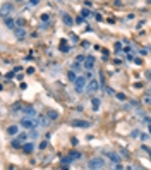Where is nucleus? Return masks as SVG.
<instances>
[{
	"instance_id": "obj_1",
	"label": "nucleus",
	"mask_w": 151,
	"mask_h": 170,
	"mask_svg": "<svg viewBox=\"0 0 151 170\" xmlns=\"http://www.w3.org/2000/svg\"><path fill=\"white\" fill-rule=\"evenodd\" d=\"M74 86H76V91H77V93H83V91L88 88V77L83 76V74L77 76V79L74 81Z\"/></svg>"
},
{
	"instance_id": "obj_2",
	"label": "nucleus",
	"mask_w": 151,
	"mask_h": 170,
	"mask_svg": "<svg viewBox=\"0 0 151 170\" xmlns=\"http://www.w3.org/2000/svg\"><path fill=\"white\" fill-rule=\"evenodd\" d=\"M88 169H91V170L105 169V160H103V158H100V157H96V158H91V160L88 162Z\"/></svg>"
},
{
	"instance_id": "obj_3",
	"label": "nucleus",
	"mask_w": 151,
	"mask_h": 170,
	"mask_svg": "<svg viewBox=\"0 0 151 170\" xmlns=\"http://www.w3.org/2000/svg\"><path fill=\"white\" fill-rule=\"evenodd\" d=\"M21 126H22L24 129H34L38 124H36V120H34L33 117H24V119L21 120Z\"/></svg>"
},
{
	"instance_id": "obj_4",
	"label": "nucleus",
	"mask_w": 151,
	"mask_h": 170,
	"mask_svg": "<svg viewBox=\"0 0 151 170\" xmlns=\"http://www.w3.org/2000/svg\"><path fill=\"white\" fill-rule=\"evenodd\" d=\"M50 122H52V119H50L48 115H38V117H36V124H38L40 127H48Z\"/></svg>"
},
{
	"instance_id": "obj_5",
	"label": "nucleus",
	"mask_w": 151,
	"mask_h": 170,
	"mask_svg": "<svg viewBox=\"0 0 151 170\" xmlns=\"http://www.w3.org/2000/svg\"><path fill=\"white\" fill-rule=\"evenodd\" d=\"M12 10H14V5H12L10 2H3V3H2V7H0V12H2V15H3V17H5L9 12H12Z\"/></svg>"
},
{
	"instance_id": "obj_6",
	"label": "nucleus",
	"mask_w": 151,
	"mask_h": 170,
	"mask_svg": "<svg viewBox=\"0 0 151 170\" xmlns=\"http://www.w3.org/2000/svg\"><path fill=\"white\" fill-rule=\"evenodd\" d=\"M98 88H100V83H98L96 79H89V81H88V88H86V89H88L89 93L98 91Z\"/></svg>"
},
{
	"instance_id": "obj_7",
	"label": "nucleus",
	"mask_w": 151,
	"mask_h": 170,
	"mask_svg": "<svg viewBox=\"0 0 151 170\" xmlns=\"http://www.w3.org/2000/svg\"><path fill=\"white\" fill-rule=\"evenodd\" d=\"M14 34L17 36V40H24V38H26V29H24V26H17V28L14 29Z\"/></svg>"
},
{
	"instance_id": "obj_8",
	"label": "nucleus",
	"mask_w": 151,
	"mask_h": 170,
	"mask_svg": "<svg viewBox=\"0 0 151 170\" xmlns=\"http://www.w3.org/2000/svg\"><path fill=\"white\" fill-rule=\"evenodd\" d=\"M83 67H84V69H88V71L95 69V57L88 55V57H86V60H84V65H83Z\"/></svg>"
},
{
	"instance_id": "obj_9",
	"label": "nucleus",
	"mask_w": 151,
	"mask_h": 170,
	"mask_svg": "<svg viewBox=\"0 0 151 170\" xmlns=\"http://www.w3.org/2000/svg\"><path fill=\"white\" fill-rule=\"evenodd\" d=\"M3 22H5V26L10 28V29H15V28H17V21L12 19V17H7V15H5V17H3Z\"/></svg>"
},
{
	"instance_id": "obj_10",
	"label": "nucleus",
	"mask_w": 151,
	"mask_h": 170,
	"mask_svg": "<svg viewBox=\"0 0 151 170\" xmlns=\"http://www.w3.org/2000/svg\"><path fill=\"white\" fill-rule=\"evenodd\" d=\"M70 124H72V127H91V122H88V120H72Z\"/></svg>"
},
{
	"instance_id": "obj_11",
	"label": "nucleus",
	"mask_w": 151,
	"mask_h": 170,
	"mask_svg": "<svg viewBox=\"0 0 151 170\" xmlns=\"http://www.w3.org/2000/svg\"><path fill=\"white\" fill-rule=\"evenodd\" d=\"M22 114H24L26 117H34V115H36V110H34L33 107H24V108H22Z\"/></svg>"
},
{
	"instance_id": "obj_12",
	"label": "nucleus",
	"mask_w": 151,
	"mask_h": 170,
	"mask_svg": "<svg viewBox=\"0 0 151 170\" xmlns=\"http://www.w3.org/2000/svg\"><path fill=\"white\" fill-rule=\"evenodd\" d=\"M62 21L65 26H74V19L69 15V14H62Z\"/></svg>"
},
{
	"instance_id": "obj_13",
	"label": "nucleus",
	"mask_w": 151,
	"mask_h": 170,
	"mask_svg": "<svg viewBox=\"0 0 151 170\" xmlns=\"http://www.w3.org/2000/svg\"><path fill=\"white\" fill-rule=\"evenodd\" d=\"M21 150H22L24 153H33V150H34V144H33V143H24Z\"/></svg>"
},
{
	"instance_id": "obj_14",
	"label": "nucleus",
	"mask_w": 151,
	"mask_h": 170,
	"mask_svg": "<svg viewBox=\"0 0 151 170\" xmlns=\"http://www.w3.org/2000/svg\"><path fill=\"white\" fill-rule=\"evenodd\" d=\"M7 132H9L10 136H17V134H19V127H17V126H9V127H7Z\"/></svg>"
},
{
	"instance_id": "obj_15",
	"label": "nucleus",
	"mask_w": 151,
	"mask_h": 170,
	"mask_svg": "<svg viewBox=\"0 0 151 170\" xmlns=\"http://www.w3.org/2000/svg\"><path fill=\"white\" fill-rule=\"evenodd\" d=\"M70 162H72V158L67 157V158H64V160L60 162V167H62V169H69V167H70Z\"/></svg>"
},
{
	"instance_id": "obj_16",
	"label": "nucleus",
	"mask_w": 151,
	"mask_h": 170,
	"mask_svg": "<svg viewBox=\"0 0 151 170\" xmlns=\"http://www.w3.org/2000/svg\"><path fill=\"white\" fill-rule=\"evenodd\" d=\"M107 157H108V158H110V160H112L113 163L120 162V157H119V155H115V153H112V151H108V153H107Z\"/></svg>"
},
{
	"instance_id": "obj_17",
	"label": "nucleus",
	"mask_w": 151,
	"mask_h": 170,
	"mask_svg": "<svg viewBox=\"0 0 151 170\" xmlns=\"http://www.w3.org/2000/svg\"><path fill=\"white\" fill-rule=\"evenodd\" d=\"M60 50H62V52H64V53H65V52H69V50H70V46H69V45H67V41H65V40H62V41H60Z\"/></svg>"
},
{
	"instance_id": "obj_18",
	"label": "nucleus",
	"mask_w": 151,
	"mask_h": 170,
	"mask_svg": "<svg viewBox=\"0 0 151 170\" xmlns=\"http://www.w3.org/2000/svg\"><path fill=\"white\" fill-rule=\"evenodd\" d=\"M91 105H93V110H95V112L100 110V100H98V98H93V100H91Z\"/></svg>"
},
{
	"instance_id": "obj_19",
	"label": "nucleus",
	"mask_w": 151,
	"mask_h": 170,
	"mask_svg": "<svg viewBox=\"0 0 151 170\" xmlns=\"http://www.w3.org/2000/svg\"><path fill=\"white\" fill-rule=\"evenodd\" d=\"M67 77H69V81H70V83H74V81L77 79V76H76V71H69V72H67Z\"/></svg>"
},
{
	"instance_id": "obj_20",
	"label": "nucleus",
	"mask_w": 151,
	"mask_h": 170,
	"mask_svg": "<svg viewBox=\"0 0 151 170\" xmlns=\"http://www.w3.org/2000/svg\"><path fill=\"white\" fill-rule=\"evenodd\" d=\"M46 115H48V117H50V119H52V122H53V120H57V119H58V112H55V110H50V112H48V114H46Z\"/></svg>"
},
{
	"instance_id": "obj_21",
	"label": "nucleus",
	"mask_w": 151,
	"mask_h": 170,
	"mask_svg": "<svg viewBox=\"0 0 151 170\" xmlns=\"http://www.w3.org/2000/svg\"><path fill=\"white\" fill-rule=\"evenodd\" d=\"M69 157H70L72 160H79V158H81L83 155H81L79 151H70V153H69Z\"/></svg>"
},
{
	"instance_id": "obj_22",
	"label": "nucleus",
	"mask_w": 151,
	"mask_h": 170,
	"mask_svg": "<svg viewBox=\"0 0 151 170\" xmlns=\"http://www.w3.org/2000/svg\"><path fill=\"white\" fill-rule=\"evenodd\" d=\"M28 138H29V134H28V132H21V134H17V139H19V141H22V143H24Z\"/></svg>"
},
{
	"instance_id": "obj_23",
	"label": "nucleus",
	"mask_w": 151,
	"mask_h": 170,
	"mask_svg": "<svg viewBox=\"0 0 151 170\" xmlns=\"http://www.w3.org/2000/svg\"><path fill=\"white\" fill-rule=\"evenodd\" d=\"M84 60H86V55H77L76 57V62H79L81 65H84Z\"/></svg>"
},
{
	"instance_id": "obj_24",
	"label": "nucleus",
	"mask_w": 151,
	"mask_h": 170,
	"mask_svg": "<svg viewBox=\"0 0 151 170\" xmlns=\"http://www.w3.org/2000/svg\"><path fill=\"white\" fill-rule=\"evenodd\" d=\"M81 15H83V17H88V15H91V10H89V9H83V10H81Z\"/></svg>"
},
{
	"instance_id": "obj_25",
	"label": "nucleus",
	"mask_w": 151,
	"mask_h": 170,
	"mask_svg": "<svg viewBox=\"0 0 151 170\" xmlns=\"http://www.w3.org/2000/svg\"><path fill=\"white\" fill-rule=\"evenodd\" d=\"M115 96H117V100H120V101H125V100H127L124 93H115Z\"/></svg>"
},
{
	"instance_id": "obj_26",
	"label": "nucleus",
	"mask_w": 151,
	"mask_h": 170,
	"mask_svg": "<svg viewBox=\"0 0 151 170\" xmlns=\"http://www.w3.org/2000/svg\"><path fill=\"white\" fill-rule=\"evenodd\" d=\"M72 71H76V72H81V67H79V62H74V65H72Z\"/></svg>"
},
{
	"instance_id": "obj_27",
	"label": "nucleus",
	"mask_w": 151,
	"mask_h": 170,
	"mask_svg": "<svg viewBox=\"0 0 151 170\" xmlns=\"http://www.w3.org/2000/svg\"><path fill=\"white\" fill-rule=\"evenodd\" d=\"M12 110H14V112H19V110H21V103H15V105L12 107Z\"/></svg>"
},
{
	"instance_id": "obj_28",
	"label": "nucleus",
	"mask_w": 151,
	"mask_h": 170,
	"mask_svg": "<svg viewBox=\"0 0 151 170\" xmlns=\"http://www.w3.org/2000/svg\"><path fill=\"white\" fill-rule=\"evenodd\" d=\"M29 138H31V139H34V138H38V134H36V131H31V132H29Z\"/></svg>"
},
{
	"instance_id": "obj_29",
	"label": "nucleus",
	"mask_w": 151,
	"mask_h": 170,
	"mask_svg": "<svg viewBox=\"0 0 151 170\" xmlns=\"http://www.w3.org/2000/svg\"><path fill=\"white\" fill-rule=\"evenodd\" d=\"M113 169H117V170H122V169H124V165H120V163H119V162H117V163H115V165H113Z\"/></svg>"
},
{
	"instance_id": "obj_30",
	"label": "nucleus",
	"mask_w": 151,
	"mask_h": 170,
	"mask_svg": "<svg viewBox=\"0 0 151 170\" xmlns=\"http://www.w3.org/2000/svg\"><path fill=\"white\" fill-rule=\"evenodd\" d=\"M139 136H141L139 131H132V138H139Z\"/></svg>"
},
{
	"instance_id": "obj_31",
	"label": "nucleus",
	"mask_w": 151,
	"mask_h": 170,
	"mask_svg": "<svg viewBox=\"0 0 151 170\" xmlns=\"http://www.w3.org/2000/svg\"><path fill=\"white\" fill-rule=\"evenodd\" d=\"M41 19H43V21H45V22H46V21H48V19H50V15H46V14H43V15H41Z\"/></svg>"
},
{
	"instance_id": "obj_32",
	"label": "nucleus",
	"mask_w": 151,
	"mask_h": 170,
	"mask_svg": "<svg viewBox=\"0 0 151 170\" xmlns=\"http://www.w3.org/2000/svg\"><path fill=\"white\" fill-rule=\"evenodd\" d=\"M17 26H24V19H17Z\"/></svg>"
},
{
	"instance_id": "obj_33",
	"label": "nucleus",
	"mask_w": 151,
	"mask_h": 170,
	"mask_svg": "<svg viewBox=\"0 0 151 170\" xmlns=\"http://www.w3.org/2000/svg\"><path fill=\"white\" fill-rule=\"evenodd\" d=\"M122 48V43H115V50H120Z\"/></svg>"
},
{
	"instance_id": "obj_34",
	"label": "nucleus",
	"mask_w": 151,
	"mask_h": 170,
	"mask_svg": "<svg viewBox=\"0 0 151 170\" xmlns=\"http://www.w3.org/2000/svg\"><path fill=\"white\" fill-rule=\"evenodd\" d=\"M46 146H48V143H46V141H43V143L40 144V148H46Z\"/></svg>"
},
{
	"instance_id": "obj_35",
	"label": "nucleus",
	"mask_w": 151,
	"mask_h": 170,
	"mask_svg": "<svg viewBox=\"0 0 151 170\" xmlns=\"http://www.w3.org/2000/svg\"><path fill=\"white\" fill-rule=\"evenodd\" d=\"M29 3L31 5H36V3H40V0H29Z\"/></svg>"
},
{
	"instance_id": "obj_36",
	"label": "nucleus",
	"mask_w": 151,
	"mask_h": 170,
	"mask_svg": "<svg viewBox=\"0 0 151 170\" xmlns=\"http://www.w3.org/2000/svg\"><path fill=\"white\" fill-rule=\"evenodd\" d=\"M144 103H146V105H148V103H151V98H150V96H146V98H144Z\"/></svg>"
},
{
	"instance_id": "obj_37",
	"label": "nucleus",
	"mask_w": 151,
	"mask_h": 170,
	"mask_svg": "<svg viewBox=\"0 0 151 170\" xmlns=\"http://www.w3.org/2000/svg\"><path fill=\"white\" fill-rule=\"evenodd\" d=\"M146 79H150V81H151V71H148V72H146Z\"/></svg>"
},
{
	"instance_id": "obj_38",
	"label": "nucleus",
	"mask_w": 151,
	"mask_h": 170,
	"mask_svg": "<svg viewBox=\"0 0 151 170\" xmlns=\"http://www.w3.org/2000/svg\"><path fill=\"white\" fill-rule=\"evenodd\" d=\"M148 3H151V0H148Z\"/></svg>"
}]
</instances>
